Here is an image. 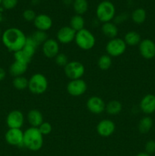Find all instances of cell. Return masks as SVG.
Listing matches in <instances>:
<instances>
[{
    "label": "cell",
    "mask_w": 155,
    "mask_h": 156,
    "mask_svg": "<svg viewBox=\"0 0 155 156\" xmlns=\"http://www.w3.org/2000/svg\"><path fill=\"white\" fill-rule=\"evenodd\" d=\"M27 37L21 29L10 27L5 30L2 35V41L5 47L13 53L22 50L26 43Z\"/></svg>",
    "instance_id": "6da1fadb"
},
{
    "label": "cell",
    "mask_w": 155,
    "mask_h": 156,
    "mask_svg": "<svg viewBox=\"0 0 155 156\" xmlns=\"http://www.w3.org/2000/svg\"><path fill=\"white\" fill-rule=\"evenodd\" d=\"M43 145V136L36 127H29L24 132L23 146L33 152L40 150Z\"/></svg>",
    "instance_id": "7a4b0ae2"
},
{
    "label": "cell",
    "mask_w": 155,
    "mask_h": 156,
    "mask_svg": "<svg viewBox=\"0 0 155 156\" xmlns=\"http://www.w3.org/2000/svg\"><path fill=\"white\" fill-rule=\"evenodd\" d=\"M96 15L100 22H109L114 19L115 15V7L112 2L103 0L99 3L96 9Z\"/></svg>",
    "instance_id": "3957f363"
},
{
    "label": "cell",
    "mask_w": 155,
    "mask_h": 156,
    "mask_svg": "<svg viewBox=\"0 0 155 156\" xmlns=\"http://www.w3.org/2000/svg\"><path fill=\"white\" fill-rule=\"evenodd\" d=\"M74 42L81 50H90L95 46L96 38L89 30L84 28L76 32Z\"/></svg>",
    "instance_id": "277c9868"
},
{
    "label": "cell",
    "mask_w": 155,
    "mask_h": 156,
    "mask_svg": "<svg viewBox=\"0 0 155 156\" xmlns=\"http://www.w3.org/2000/svg\"><path fill=\"white\" fill-rule=\"evenodd\" d=\"M48 85L46 77L41 73H35L29 79V91L34 94H43L46 91Z\"/></svg>",
    "instance_id": "5b68a950"
},
{
    "label": "cell",
    "mask_w": 155,
    "mask_h": 156,
    "mask_svg": "<svg viewBox=\"0 0 155 156\" xmlns=\"http://www.w3.org/2000/svg\"><path fill=\"white\" fill-rule=\"evenodd\" d=\"M127 45L124 40L115 37L110 39L106 45V54L112 57H118L126 52Z\"/></svg>",
    "instance_id": "8992f818"
},
{
    "label": "cell",
    "mask_w": 155,
    "mask_h": 156,
    "mask_svg": "<svg viewBox=\"0 0 155 156\" xmlns=\"http://www.w3.org/2000/svg\"><path fill=\"white\" fill-rule=\"evenodd\" d=\"M65 75L70 80L81 79L82 76L84 75L85 67L78 61H71L64 67Z\"/></svg>",
    "instance_id": "52a82bcc"
},
{
    "label": "cell",
    "mask_w": 155,
    "mask_h": 156,
    "mask_svg": "<svg viewBox=\"0 0 155 156\" xmlns=\"http://www.w3.org/2000/svg\"><path fill=\"white\" fill-rule=\"evenodd\" d=\"M88 88L86 82L81 79L70 80L66 86L67 91L73 97H79L84 94Z\"/></svg>",
    "instance_id": "ba28073f"
},
{
    "label": "cell",
    "mask_w": 155,
    "mask_h": 156,
    "mask_svg": "<svg viewBox=\"0 0 155 156\" xmlns=\"http://www.w3.org/2000/svg\"><path fill=\"white\" fill-rule=\"evenodd\" d=\"M24 123V114L18 110L11 111L6 117V124L9 129H21Z\"/></svg>",
    "instance_id": "9c48e42d"
},
{
    "label": "cell",
    "mask_w": 155,
    "mask_h": 156,
    "mask_svg": "<svg viewBox=\"0 0 155 156\" xmlns=\"http://www.w3.org/2000/svg\"><path fill=\"white\" fill-rule=\"evenodd\" d=\"M5 140L11 146H23L24 132L21 129H9L5 134Z\"/></svg>",
    "instance_id": "30bf717a"
},
{
    "label": "cell",
    "mask_w": 155,
    "mask_h": 156,
    "mask_svg": "<svg viewBox=\"0 0 155 156\" xmlns=\"http://www.w3.org/2000/svg\"><path fill=\"white\" fill-rule=\"evenodd\" d=\"M76 31L70 26H64L58 30L56 34L57 41L59 44H68L74 41Z\"/></svg>",
    "instance_id": "8fae6325"
},
{
    "label": "cell",
    "mask_w": 155,
    "mask_h": 156,
    "mask_svg": "<svg viewBox=\"0 0 155 156\" xmlns=\"http://www.w3.org/2000/svg\"><path fill=\"white\" fill-rule=\"evenodd\" d=\"M140 54L144 59H150L155 56V43L150 39H144L138 44Z\"/></svg>",
    "instance_id": "7c38bea8"
},
{
    "label": "cell",
    "mask_w": 155,
    "mask_h": 156,
    "mask_svg": "<svg viewBox=\"0 0 155 156\" xmlns=\"http://www.w3.org/2000/svg\"><path fill=\"white\" fill-rule=\"evenodd\" d=\"M87 108L90 112L94 114H100L105 111L106 104L101 98L98 96H92L87 101Z\"/></svg>",
    "instance_id": "4fadbf2b"
},
{
    "label": "cell",
    "mask_w": 155,
    "mask_h": 156,
    "mask_svg": "<svg viewBox=\"0 0 155 156\" xmlns=\"http://www.w3.org/2000/svg\"><path fill=\"white\" fill-rule=\"evenodd\" d=\"M42 50L47 58H55L59 53V43L57 40L48 39L42 44Z\"/></svg>",
    "instance_id": "5bb4252c"
},
{
    "label": "cell",
    "mask_w": 155,
    "mask_h": 156,
    "mask_svg": "<svg viewBox=\"0 0 155 156\" xmlns=\"http://www.w3.org/2000/svg\"><path fill=\"white\" fill-rule=\"evenodd\" d=\"M115 130V124L109 119L100 120L97 126V132L100 136L109 137L114 133Z\"/></svg>",
    "instance_id": "9a60e30c"
},
{
    "label": "cell",
    "mask_w": 155,
    "mask_h": 156,
    "mask_svg": "<svg viewBox=\"0 0 155 156\" xmlns=\"http://www.w3.org/2000/svg\"><path fill=\"white\" fill-rule=\"evenodd\" d=\"M33 24L38 30L46 32L53 26V20L51 17L46 14H40L35 18Z\"/></svg>",
    "instance_id": "2e32d148"
},
{
    "label": "cell",
    "mask_w": 155,
    "mask_h": 156,
    "mask_svg": "<svg viewBox=\"0 0 155 156\" xmlns=\"http://www.w3.org/2000/svg\"><path fill=\"white\" fill-rule=\"evenodd\" d=\"M141 111L146 114H150L155 112V95L152 94H146L140 102Z\"/></svg>",
    "instance_id": "e0dca14e"
},
{
    "label": "cell",
    "mask_w": 155,
    "mask_h": 156,
    "mask_svg": "<svg viewBox=\"0 0 155 156\" xmlns=\"http://www.w3.org/2000/svg\"><path fill=\"white\" fill-rule=\"evenodd\" d=\"M27 120L31 127L38 128L43 123V117L39 110L32 109L27 113Z\"/></svg>",
    "instance_id": "ac0fdd59"
},
{
    "label": "cell",
    "mask_w": 155,
    "mask_h": 156,
    "mask_svg": "<svg viewBox=\"0 0 155 156\" xmlns=\"http://www.w3.org/2000/svg\"><path fill=\"white\" fill-rule=\"evenodd\" d=\"M101 31L105 37L109 38V39H113L117 37L119 30L116 24L113 22H106L103 23L101 27Z\"/></svg>",
    "instance_id": "d6986e66"
},
{
    "label": "cell",
    "mask_w": 155,
    "mask_h": 156,
    "mask_svg": "<svg viewBox=\"0 0 155 156\" xmlns=\"http://www.w3.org/2000/svg\"><path fill=\"white\" fill-rule=\"evenodd\" d=\"M27 67H28V65L27 64L15 60L9 67V73L14 77L21 76L27 72Z\"/></svg>",
    "instance_id": "ffe728a7"
},
{
    "label": "cell",
    "mask_w": 155,
    "mask_h": 156,
    "mask_svg": "<svg viewBox=\"0 0 155 156\" xmlns=\"http://www.w3.org/2000/svg\"><path fill=\"white\" fill-rule=\"evenodd\" d=\"M38 47H39V45L36 44V42L33 40V38L31 36H29L27 37L26 43L25 44H24L22 50H24L29 56L33 58V56H34L35 53H36V49H37Z\"/></svg>",
    "instance_id": "44dd1931"
},
{
    "label": "cell",
    "mask_w": 155,
    "mask_h": 156,
    "mask_svg": "<svg viewBox=\"0 0 155 156\" xmlns=\"http://www.w3.org/2000/svg\"><path fill=\"white\" fill-rule=\"evenodd\" d=\"M122 105L121 102L117 100H112L106 105L105 111L109 115L114 116L119 114L122 111Z\"/></svg>",
    "instance_id": "7402d4cb"
},
{
    "label": "cell",
    "mask_w": 155,
    "mask_h": 156,
    "mask_svg": "<svg viewBox=\"0 0 155 156\" xmlns=\"http://www.w3.org/2000/svg\"><path fill=\"white\" fill-rule=\"evenodd\" d=\"M124 41L126 44V45L129 46H136L140 44L141 41V35L136 31L131 30V31L127 32L125 34Z\"/></svg>",
    "instance_id": "603a6c76"
},
{
    "label": "cell",
    "mask_w": 155,
    "mask_h": 156,
    "mask_svg": "<svg viewBox=\"0 0 155 156\" xmlns=\"http://www.w3.org/2000/svg\"><path fill=\"white\" fill-rule=\"evenodd\" d=\"M152 126H153V120L151 117L146 116L140 120L138 123V130L142 134L147 133L151 129Z\"/></svg>",
    "instance_id": "cb8c5ba5"
},
{
    "label": "cell",
    "mask_w": 155,
    "mask_h": 156,
    "mask_svg": "<svg viewBox=\"0 0 155 156\" xmlns=\"http://www.w3.org/2000/svg\"><path fill=\"white\" fill-rule=\"evenodd\" d=\"M85 21L82 15H74V16L71 17V20L69 22V26L75 30L76 32L79 31V30H82L84 28Z\"/></svg>",
    "instance_id": "d4e9b609"
},
{
    "label": "cell",
    "mask_w": 155,
    "mask_h": 156,
    "mask_svg": "<svg viewBox=\"0 0 155 156\" xmlns=\"http://www.w3.org/2000/svg\"><path fill=\"white\" fill-rule=\"evenodd\" d=\"M147 18L146 11L142 8L135 9L132 13V19L135 24H141L145 21Z\"/></svg>",
    "instance_id": "484cf974"
},
{
    "label": "cell",
    "mask_w": 155,
    "mask_h": 156,
    "mask_svg": "<svg viewBox=\"0 0 155 156\" xmlns=\"http://www.w3.org/2000/svg\"><path fill=\"white\" fill-rule=\"evenodd\" d=\"M73 9L76 15H84L88 9V2L87 0H74Z\"/></svg>",
    "instance_id": "4316f807"
},
{
    "label": "cell",
    "mask_w": 155,
    "mask_h": 156,
    "mask_svg": "<svg viewBox=\"0 0 155 156\" xmlns=\"http://www.w3.org/2000/svg\"><path fill=\"white\" fill-rule=\"evenodd\" d=\"M112 58L108 54L102 55L97 60V66L101 70H107L112 66Z\"/></svg>",
    "instance_id": "83f0119b"
},
{
    "label": "cell",
    "mask_w": 155,
    "mask_h": 156,
    "mask_svg": "<svg viewBox=\"0 0 155 156\" xmlns=\"http://www.w3.org/2000/svg\"><path fill=\"white\" fill-rule=\"evenodd\" d=\"M28 79L24 76H18L14 78L12 85L17 90H24L25 88H28Z\"/></svg>",
    "instance_id": "f1b7e54d"
},
{
    "label": "cell",
    "mask_w": 155,
    "mask_h": 156,
    "mask_svg": "<svg viewBox=\"0 0 155 156\" xmlns=\"http://www.w3.org/2000/svg\"><path fill=\"white\" fill-rule=\"evenodd\" d=\"M14 59L15 61L22 62V63L28 65L31 61L32 58L29 56L23 50H20L14 53Z\"/></svg>",
    "instance_id": "f546056e"
},
{
    "label": "cell",
    "mask_w": 155,
    "mask_h": 156,
    "mask_svg": "<svg viewBox=\"0 0 155 156\" xmlns=\"http://www.w3.org/2000/svg\"><path fill=\"white\" fill-rule=\"evenodd\" d=\"M33 38L35 41L36 42V44L38 45H40V44H43L46 41L49 39L48 38V34H46V31H42V30H36V31L33 32L32 34V35H30Z\"/></svg>",
    "instance_id": "4dcf8cb0"
},
{
    "label": "cell",
    "mask_w": 155,
    "mask_h": 156,
    "mask_svg": "<svg viewBox=\"0 0 155 156\" xmlns=\"http://www.w3.org/2000/svg\"><path fill=\"white\" fill-rule=\"evenodd\" d=\"M55 62L58 66L65 67L68 64V56L65 53H59L57 56L55 57Z\"/></svg>",
    "instance_id": "1f68e13d"
},
{
    "label": "cell",
    "mask_w": 155,
    "mask_h": 156,
    "mask_svg": "<svg viewBox=\"0 0 155 156\" xmlns=\"http://www.w3.org/2000/svg\"><path fill=\"white\" fill-rule=\"evenodd\" d=\"M38 129L43 136H46L51 133L52 130H53V126L48 122L43 121V123L38 127Z\"/></svg>",
    "instance_id": "d6a6232c"
},
{
    "label": "cell",
    "mask_w": 155,
    "mask_h": 156,
    "mask_svg": "<svg viewBox=\"0 0 155 156\" xmlns=\"http://www.w3.org/2000/svg\"><path fill=\"white\" fill-rule=\"evenodd\" d=\"M36 17V12L32 9H26L23 12V18L27 21H33Z\"/></svg>",
    "instance_id": "836d02e7"
},
{
    "label": "cell",
    "mask_w": 155,
    "mask_h": 156,
    "mask_svg": "<svg viewBox=\"0 0 155 156\" xmlns=\"http://www.w3.org/2000/svg\"><path fill=\"white\" fill-rule=\"evenodd\" d=\"M18 2V0H2V5L5 9L11 10V9H13L16 7Z\"/></svg>",
    "instance_id": "e575fe53"
},
{
    "label": "cell",
    "mask_w": 155,
    "mask_h": 156,
    "mask_svg": "<svg viewBox=\"0 0 155 156\" xmlns=\"http://www.w3.org/2000/svg\"><path fill=\"white\" fill-rule=\"evenodd\" d=\"M145 151L146 153L153 154L155 152V141L154 140H149L145 144Z\"/></svg>",
    "instance_id": "d590c367"
},
{
    "label": "cell",
    "mask_w": 155,
    "mask_h": 156,
    "mask_svg": "<svg viewBox=\"0 0 155 156\" xmlns=\"http://www.w3.org/2000/svg\"><path fill=\"white\" fill-rule=\"evenodd\" d=\"M6 76V72L4 69H2V67H0V82L2 80H4V79L5 78Z\"/></svg>",
    "instance_id": "8d00e7d4"
},
{
    "label": "cell",
    "mask_w": 155,
    "mask_h": 156,
    "mask_svg": "<svg viewBox=\"0 0 155 156\" xmlns=\"http://www.w3.org/2000/svg\"><path fill=\"white\" fill-rule=\"evenodd\" d=\"M136 156H150L149 154L146 153V152H141V153L138 154Z\"/></svg>",
    "instance_id": "74e56055"
},
{
    "label": "cell",
    "mask_w": 155,
    "mask_h": 156,
    "mask_svg": "<svg viewBox=\"0 0 155 156\" xmlns=\"http://www.w3.org/2000/svg\"><path fill=\"white\" fill-rule=\"evenodd\" d=\"M2 32L1 28H0V37H2Z\"/></svg>",
    "instance_id": "f35d334b"
},
{
    "label": "cell",
    "mask_w": 155,
    "mask_h": 156,
    "mask_svg": "<svg viewBox=\"0 0 155 156\" xmlns=\"http://www.w3.org/2000/svg\"><path fill=\"white\" fill-rule=\"evenodd\" d=\"M2 0H0V5H2Z\"/></svg>",
    "instance_id": "ab89813d"
},
{
    "label": "cell",
    "mask_w": 155,
    "mask_h": 156,
    "mask_svg": "<svg viewBox=\"0 0 155 156\" xmlns=\"http://www.w3.org/2000/svg\"><path fill=\"white\" fill-rule=\"evenodd\" d=\"M44 1H50V0H44Z\"/></svg>",
    "instance_id": "60d3db41"
},
{
    "label": "cell",
    "mask_w": 155,
    "mask_h": 156,
    "mask_svg": "<svg viewBox=\"0 0 155 156\" xmlns=\"http://www.w3.org/2000/svg\"><path fill=\"white\" fill-rule=\"evenodd\" d=\"M107 1H110V0H107Z\"/></svg>",
    "instance_id": "b9f144b4"
}]
</instances>
